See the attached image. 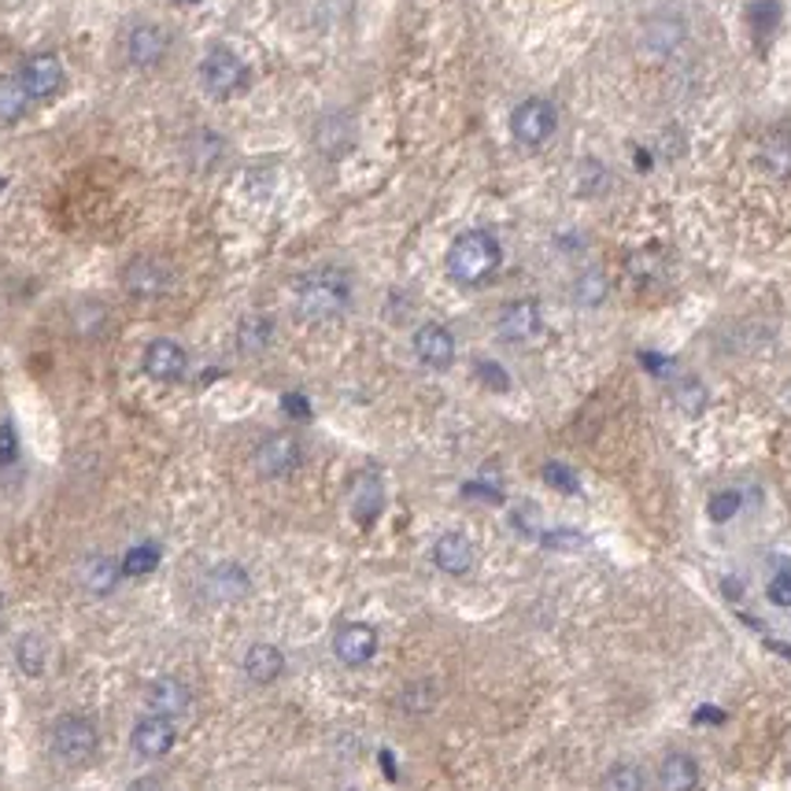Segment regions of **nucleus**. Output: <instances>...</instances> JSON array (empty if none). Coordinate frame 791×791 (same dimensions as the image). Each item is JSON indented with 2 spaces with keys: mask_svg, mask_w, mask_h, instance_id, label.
<instances>
[{
  "mask_svg": "<svg viewBox=\"0 0 791 791\" xmlns=\"http://www.w3.org/2000/svg\"><path fill=\"white\" fill-rule=\"evenodd\" d=\"M351 277L341 267H319L296 282V311L307 322H330L348 311Z\"/></svg>",
  "mask_w": 791,
  "mask_h": 791,
  "instance_id": "f257e3e1",
  "label": "nucleus"
},
{
  "mask_svg": "<svg viewBox=\"0 0 791 791\" xmlns=\"http://www.w3.org/2000/svg\"><path fill=\"white\" fill-rule=\"evenodd\" d=\"M123 282H126V293L137 296V300H160L166 293V285H171V270H166L163 259H156V256H137V259H129Z\"/></svg>",
  "mask_w": 791,
  "mask_h": 791,
  "instance_id": "0eeeda50",
  "label": "nucleus"
},
{
  "mask_svg": "<svg viewBox=\"0 0 791 791\" xmlns=\"http://www.w3.org/2000/svg\"><path fill=\"white\" fill-rule=\"evenodd\" d=\"M673 399H677V407H681L684 415H700L706 407V388L695 378H681L673 385Z\"/></svg>",
  "mask_w": 791,
  "mask_h": 791,
  "instance_id": "cd10ccee",
  "label": "nucleus"
},
{
  "mask_svg": "<svg viewBox=\"0 0 791 791\" xmlns=\"http://www.w3.org/2000/svg\"><path fill=\"white\" fill-rule=\"evenodd\" d=\"M185 367H189V356H185L182 344L174 341H152L145 348V374L152 381H182L185 378Z\"/></svg>",
  "mask_w": 791,
  "mask_h": 791,
  "instance_id": "f8f14e48",
  "label": "nucleus"
},
{
  "mask_svg": "<svg viewBox=\"0 0 791 791\" xmlns=\"http://www.w3.org/2000/svg\"><path fill=\"white\" fill-rule=\"evenodd\" d=\"M285 669V655L274 644H252L245 651V677L252 684H274Z\"/></svg>",
  "mask_w": 791,
  "mask_h": 791,
  "instance_id": "a211bd4d",
  "label": "nucleus"
},
{
  "mask_svg": "<svg viewBox=\"0 0 791 791\" xmlns=\"http://www.w3.org/2000/svg\"><path fill=\"white\" fill-rule=\"evenodd\" d=\"M119 577H123V570H119L108 555H89L86 563H82V584H86L92 595H108L115 589Z\"/></svg>",
  "mask_w": 791,
  "mask_h": 791,
  "instance_id": "412c9836",
  "label": "nucleus"
},
{
  "mask_svg": "<svg viewBox=\"0 0 791 791\" xmlns=\"http://www.w3.org/2000/svg\"><path fill=\"white\" fill-rule=\"evenodd\" d=\"M544 481L552 489L566 492V496H577V492H581V481H577V473L570 467H563V462H547V467H544Z\"/></svg>",
  "mask_w": 791,
  "mask_h": 791,
  "instance_id": "c756f323",
  "label": "nucleus"
},
{
  "mask_svg": "<svg viewBox=\"0 0 791 791\" xmlns=\"http://www.w3.org/2000/svg\"><path fill=\"white\" fill-rule=\"evenodd\" d=\"M30 108V92L18 78H0V123H15Z\"/></svg>",
  "mask_w": 791,
  "mask_h": 791,
  "instance_id": "b1692460",
  "label": "nucleus"
},
{
  "mask_svg": "<svg viewBox=\"0 0 791 791\" xmlns=\"http://www.w3.org/2000/svg\"><path fill=\"white\" fill-rule=\"evenodd\" d=\"M193 706V692L189 684L178 681V677H160V681L148 684V710L160 714V718H182L185 710Z\"/></svg>",
  "mask_w": 791,
  "mask_h": 791,
  "instance_id": "2eb2a0df",
  "label": "nucleus"
},
{
  "mask_svg": "<svg viewBox=\"0 0 791 791\" xmlns=\"http://www.w3.org/2000/svg\"><path fill=\"white\" fill-rule=\"evenodd\" d=\"M333 655L344 666H367L378 655V632L362 626V621H351V626L337 629V636H333Z\"/></svg>",
  "mask_w": 791,
  "mask_h": 791,
  "instance_id": "1a4fd4ad",
  "label": "nucleus"
},
{
  "mask_svg": "<svg viewBox=\"0 0 791 791\" xmlns=\"http://www.w3.org/2000/svg\"><path fill=\"white\" fill-rule=\"evenodd\" d=\"M385 510V485L374 470H362L351 481V515H356L359 526H374Z\"/></svg>",
  "mask_w": 791,
  "mask_h": 791,
  "instance_id": "4468645a",
  "label": "nucleus"
},
{
  "mask_svg": "<svg viewBox=\"0 0 791 791\" xmlns=\"http://www.w3.org/2000/svg\"><path fill=\"white\" fill-rule=\"evenodd\" d=\"M63 63L55 60V55H34V60H26L23 74H18V82H23V89L30 92V100H45V97H55V92L63 89Z\"/></svg>",
  "mask_w": 791,
  "mask_h": 791,
  "instance_id": "9d476101",
  "label": "nucleus"
},
{
  "mask_svg": "<svg viewBox=\"0 0 791 791\" xmlns=\"http://www.w3.org/2000/svg\"><path fill=\"white\" fill-rule=\"evenodd\" d=\"M758 163L766 166L769 174H777V178L791 174V134L788 129H777V134H769L766 141H762Z\"/></svg>",
  "mask_w": 791,
  "mask_h": 791,
  "instance_id": "4be33fe9",
  "label": "nucleus"
},
{
  "mask_svg": "<svg viewBox=\"0 0 791 791\" xmlns=\"http://www.w3.org/2000/svg\"><path fill=\"white\" fill-rule=\"evenodd\" d=\"M544 544H547V547H581V544H584V536H581V533H573V529H555V533H547V536H544Z\"/></svg>",
  "mask_w": 791,
  "mask_h": 791,
  "instance_id": "c9c22d12",
  "label": "nucleus"
},
{
  "mask_svg": "<svg viewBox=\"0 0 791 791\" xmlns=\"http://www.w3.org/2000/svg\"><path fill=\"white\" fill-rule=\"evenodd\" d=\"M603 791H644V774L629 762L614 766L607 777H603Z\"/></svg>",
  "mask_w": 791,
  "mask_h": 791,
  "instance_id": "c85d7f7f",
  "label": "nucleus"
},
{
  "mask_svg": "<svg viewBox=\"0 0 791 791\" xmlns=\"http://www.w3.org/2000/svg\"><path fill=\"white\" fill-rule=\"evenodd\" d=\"M270 333H274V322H270L267 314H248V319L237 325V344H240V351H248V356L263 351L267 344H270Z\"/></svg>",
  "mask_w": 791,
  "mask_h": 791,
  "instance_id": "5701e85b",
  "label": "nucleus"
},
{
  "mask_svg": "<svg viewBox=\"0 0 791 791\" xmlns=\"http://www.w3.org/2000/svg\"><path fill=\"white\" fill-rule=\"evenodd\" d=\"M18 455V436H15V425L4 422L0 425V467H12Z\"/></svg>",
  "mask_w": 791,
  "mask_h": 791,
  "instance_id": "f704fd0d",
  "label": "nucleus"
},
{
  "mask_svg": "<svg viewBox=\"0 0 791 791\" xmlns=\"http://www.w3.org/2000/svg\"><path fill=\"white\" fill-rule=\"evenodd\" d=\"M706 510H710L714 522H729V518H737V510H740V492H718Z\"/></svg>",
  "mask_w": 791,
  "mask_h": 791,
  "instance_id": "2f4dec72",
  "label": "nucleus"
},
{
  "mask_svg": "<svg viewBox=\"0 0 791 791\" xmlns=\"http://www.w3.org/2000/svg\"><path fill=\"white\" fill-rule=\"evenodd\" d=\"M15 663L26 677H41L45 673V640L34 636V632H26V636L15 644Z\"/></svg>",
  "mask_w": 791,
  "mask_h": 791,
  "instance_id": "393cba45",
  "label": "nucleus"
},
{
  "mask_svg": "<svg viewBox=\"0 0 791 791\" xmlns=\"http://www.w3.org/2000/svg\"><path fill=\"white\" fill-rule=\"evenodd\" d=\"M603 293H607V285H603L600 270H592V274H584L581 282H577V300L581 304H600Z\"/></svg>",
  "mask_w": 791,
  "mask_h": 791,
  "instance_id": "473e14b6",
  "label": "nucleus"
},
{
  "mask_svg": "<svg viewBox=\"0 0 791 791\" xmlns=\"http://www.w3.org/2000/svg\"><path fill=\"white\" fill-rule=\"evenodd\" d=\"M695 721H706V725H721L725 714L721 710H710V706H703V710H695Z\"/></svg>",
  "mask_w": 791,
  "mask_h": 791,
  "instance_id": "4c0bfd02",
  "label": "nucleus"
},
{
  "mask_svg": "<svg viewBox=\"0 0 791 791\" xmlns=\"http://www.w3.org/2000/svg\"><path fill=\"white\" fill-rule=\"evenodd\" d=\"M552 129H555V108L540 97L522 100L515 108V115H510V134H515V141H522L529 148L544 145L552 137Z\"/></svg>",
  "mask_w": 791,
  "mask_h": 791,
  "instance_id": "39448f33",
  "label": "nucleus"
},
{
  "mask_svg": "<svg viewBox=\"0 0 791 791\" xmlns=\"http://www.w3.org/2000/svg\"><path fill=\"white\" fill-rule=\"evenodd\" d=\"M100 747V732L86 714H63L52 725V751L67 766H86Z\"/></svg>",
  "mask_w": 791,
  "mask_h": 791,
  "instance_id": "7ed1b4c3",
  "label": "nucleus"
},
{
  "mask_svg": "<svg viewBox=\"0 0 791 791\" xmlns=\"http://www.w3.org/2000/svg\"><path fill=\"white\" fill-rule=\"evenodd\" d=\"M200 86L211 92V97H234V92H240L248 86V67L240 63V55L237 52H230V49H211L208 55H203V63H200Z\"/></svg>",
  "mask_w": 791,
  "mask_h": 791,
  "instance_id": "20e7f679",
  "label": "nucleus"
},
{
  "mask_svg": "<svg viewBox=\"0 0 791 791\" xmlns=\"http://www.w3.org/2000/svg\"><path fill=\"white\" fill-rule=\"evenodd\" d=\"M300 459H304V448L293 433L267 436L252 455L256 470L263 473V478H285V473H293L296 467H300Z\"/></svg>",
  "mask_w": 791,
  "mask_h": 791,
  "instance_id": "423d86ee",
  "label": "nucleus"
},
{
  "mask_svg": "<svg viewBox=\"0 0 791 791\" xmlns=\"http://www.w3.org/2000/svg\"><path fill=\"white\" fill-rule=\"evenodd\" d=\"M499 259H504V248L489 230H467V234L452 240L444 267H448V277L455 285H481L496 274Z\"/></svg>",
  "mask_w": 791,
  "mask_h": 791,
  "instance_id": "f03ea898",
  "label": "nucleus"
},
{
  "mask_svg": "<svg viewBox=\"0 0 791 791\" xmlns=\"http://www.w3.org/2000/svg\"><path fill=\"white\" fill-rule=\"evenodd\" d=\"M282 407L293 418H311V407H307V399L304 396H296V393H288L285 399H282Z\"/></svg>",
  "mask_w": 791,
  "mask_h": 791,
  "instance_id": "e433bc0d",
  "label": "nucleus"
},
{
  "mask_svg": "<svg viewBox=\"0 0 791 791\" xmlns=\"http://www.w3.org/2000/svg\"><path fill=\"white\" fill-rule=\"evenodd\" d=\"M129 791H160V780H156V777H145V780H137V784L129 788Z\"/></svg>",
  "mask_w": 791,
  "mask_h": 791,
  "instance_id": "58836bf2",
  "label": "nucleus"
},
{
  "mask_svg": "<svg viewBox=\"0 0 791 791\" xmlns=\"http://www.w3.org/2000/svg\"><path fill=\"white\" fill-rule=\"evenodd\" d=\"M478 374L481 381H485L489 388H496V393H504V388H510V378H507V370L499 367V362H478Z\"/></svg>",
  "mask_w": 791,
  "mask_h": 791,
  "instance_id": "72a5a7b5",
  "label": "nucleus"
},
{
  "mask_svg": "<svg viewBox=\"0 0 791 791\" xmlns=\"http://www.w3.org/2000/svg\"><path fill=\"white\" fill-rule=\"evenodd\" d=\"M0 614H4V595H0Z\"/></svg>",
  "mask_w": 791,
  "mask_h": 791,
  "instance_id": "ea45409f",
  "label": "nucleus"
},
{
  "mask_svg": "<svg viewBox=\"0 0 791 791\" xmlns=\"http://www.w3.org/2000/svg\"><path fill=\"white\" fill-rule=\"evenodd\" d=\"M751 23H755L758 34H769L780 23V4L777 0H758V4H751Z\"/></svg>",
  "mask_w": 791,
  "mask_h": 791,
  "instance_id": "7c9ffc66",
  "label": "nucleus"
},
{
  "mask_svg": "<svg viewBox=\"0 0 791 791\" xmlns=\"http://www.w3.org/2000/svg\"><path fill=\"white\" fill-rule=\"evenodd\" d=\"M156 566H160V547H156V544H137V547H129V552L123 555L119 570H123V577H145V573H152Z\"/></svg>",
  "mask_w": 791,
  "mask_h": 791,
  "instance_id": "a878e982",
  "label": "nucleus"
},
{
  "mask_svg": "<svg viewBox=\"0 0 791 791\" xmlns=\"http://www.w3.org/2000/svg\"><path fill=\"white\" fill-rule=\"evenodd\" d=\"M203 592H208L211 600H219V603H234V600H240V595L248 592V573H245V566H237V563H222V566H215V570L203 577Z\"/></svg>",
  "mask_w": 791,
  "mask_h": 791,
  "instance_id": "f3484780",
  "label": "nucleus"
},
{
  "mask_svg": "<svg viewBox=\"0 0 791 791\" xmlns=\"http://www.w3.org/2000/svg\"><path fill=\"white\" fill-rule=\"evenodd\" d=\"M700 784V766H695V758L688 755H666L663 766H658V788L663 791H695Z\"/></svg>",
  "mask_w": 791,
  "mask_h": 791,
  "instance_id": "aec40b11",
  "label": "nucleus"
},
{
  "mask_svg": "<svg viewBox=\"0 0 791 791\" xmlns=\"http://www.w3.org/2000/svg\"><path fill=\"white\" fill-rule=\"evenodd\" d=\"M766 595L774 607H791V558H784V555L774 558V573H769Z\"/></svg>",
  "mask_w": 791,
  "mask_h": 791,
  "instance_id": "bb28decb",
  "label": "nucleus"
},
{
  "mask_svg": "<svg viewBox=\"0 0 791 791\" xmlns=\"http://www.w3.org/2000/svg\"><path fill=\"white\" fill-rule=\"evenodd\" d=\"M174 740H178V729H174L171 718H160V714H148L134 725V737H129V747H134L137 758H163L171 755Z\"/></svg>",
  "mask_w": 791,
  "mask_h": 791,
  "instance_id": "6e6552de",
  "label": "nucleus"
},
{
  "mask_svg": "<svg viewBox=\"0 0 791 791\" xmlns=\"http://www.w3.org/2000/svg\"><path fill=\"white\" fill-rule=\"evenodd\" d=\"M129 63H137V67H156V63L166 55V34L160 26H137L134 34H129Z\"/></svg>",
  "mask_w": 791,
  "mask_h": 791,
  "instance_id": "6ab92c4d",
  "label": "nucleus"
},
{
  "mask_svg": "<svg viewBox=\"0 0 791 791\" xmlns=\"http://www.w3.org/2000/svg\"><path fill=\"white\" fill-rule=\"evenodd\" d=\"M415 356L430 370H448L455 362V337L444 330V325L425 322L422 330L415 333Z\"/></svg>",
  "mask_w": 791,
  "mask_h": 791,
  "instance_id": "9b49d317",
  "label": "nucleus"
},
{
  "mask_svg": "<svg viewBox=\"0 0 791 791\" xmlns=\"http://www.w3.org/2000/svg\"><path fill=\"white\" fill-rule=\"evenodd\" d=\"M433 563H436V570H444V573H452V577L470 573L473 570V544H470V536L444 533L433 544Z\"/></svg>",
  "mask_w": 791,
  "mask_h": 791,
  "instance_id": "dca6fc26",
  "label": "nucleus"
},
{
  "mask_svg": "<svg viewBox=\"0 0 791 791\" xmlns=\"http://www.w3.org/2000/svg\"><path fill=\"white\" fill-rule=\"evenodd\" d=\"M496 333L510 344H526L540 333V304L536 300H515L499 311Z\"/></svg>",
  "mask_w": 791,
  "mask_h": 791,
  "instance_id": "ddd939ff",
  "label": "nucleus"
}]
</instances>
